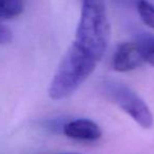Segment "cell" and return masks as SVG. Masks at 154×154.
<instances>
[{"label": "cell", "mask_w": 154, "mask_h": 154, "mask_svg": "<svg viewBox=\"0 0 154 154\" xmlns=\"http://www.w3.org/2000/svg\"><path fill=\"white\" fill-rule=\"evenodd\" d=\"M110 33V22L105 3L97 0L84 1L72 45L99 62L109 45Z\"/></svg>", "instance_id": "cell-1"}, {"label": "cell", "mask_w": 154, "mask_h": 154, "mask_svg": "<svg viewBox=\"0 0 154 154\" xmlns=\"http://www.w3.org/2000/svg\"><path fill=\"white\" fill-rule=\"evenodd\" d=\"M97 63L71 45L50 84V97L58 100L72 95L94 72Z\"/></svg>", "instance_id": "cell-2"}, {"label": "cell", "mask_w": 154, "mask_h": 154, "mask_svg": "<svg viewBox=\"0 0 154 154\" xmlns=\"http://www.w3.org/2000/svg\"><path fill=\"white\" fill-rule=\"evenodd\" d=\"M103 93L108 99L118 106L143 128H150L153 125V115L150 108L127 85L116 80H107L103 82Z\"/></svg>", "instance_id": "cell-3"}, {"label": "cell", "mask_w": 154, "mask_h": 154, "mask_svg": "<svg viewBox=\"0 0 154 154\" xmlns=\"http://www.w3.org/2000/svg\"><path fill=\"white\" fill-rule=\"evenodd\" d=\"M145 62L136 42H125L117 47L113 56V68L117 72H129Z\"/></svg>", "instance_id": "cell-4"}, {"label": "cell", "mask_w": 154, "mask_h": 154, "mask_svg": "<svg viewBox=\"0 0 154 154\" xmlns=\"http://www.w3.org/2000/svg\"><path fill=\"white\" fill-rule=\"evenodd\" d=\"M63 133L66 136L77 140L94 141L101 136V129L93 120L79 118L66 122L63 126Z\"/></svg>", "instance_id": "cell-5"}, {"label": "cell", "mask_w": 154, "mask_h": 154, "mask_svg": "<svg viewBox=\"0 0 154 154\" xmlns=\"http://www.w3.org/2000/svg\"><path fill=\"white\" fill-rule=\"evenodd\" d=\"M135 42L140 50L143 60L154 66V35L141 33L137 36Z\"/></svg>", "instance_id": "cell-6"}, {"label": "cell", "mask_w": 154, "mask_h": 154, "mask_svg": "<svg viewBox=\"0 0 154 154\" xmlns=\"http://www.w3.org/2000/svg\"><path fill=\"white\" fill-rule=\"evenodd\" d=\"M24 3L19 0L0 1V20H8L17 17L22 13Z\"/></svg>", "instance_id": "cell-7"}, {"label": "cell", "mask_w": 154, "mask_h": 154, "mask_svg": "<svg viewBox=\"0 0 154 154\" xmlns=\"http://www.w3.org/2000/svg\"><path fill=\"white\" fill-rule=\"evenodd\" d=\"M137 11L141 20L150 28L154 29V0H145L137 3Z\"/></svg>", "instance_id": "cell-8"}, {"label": "cell", "mask_w": 154, "mask_h": 154, "mask_svg": "<svg viewBox=\"0 0 154 154\" xmlns=\"http://www.w3.org/2000/svg\"><path fill=\"white\" fill-rule=\"evenodd\" d=\"M12 38H13V35H12L11 30L3 24H0V45L9 43Z\"/></svg>", "instance_id": "cell-9"}, {"label": "cell", "mask_w": 154, "mask_h": 154, "mask_svg": "<svg viewBox=\"0 0 154 154\" xmlns=\"http://www.w3.org/2000/svg\"><path fill=\"white\" fill-rule=\"evenodd\" d=\"M59 154H80V153H75V152H66V153H59Z\"/></svg>", "instance_id": "cell-10"}]
</instances>
